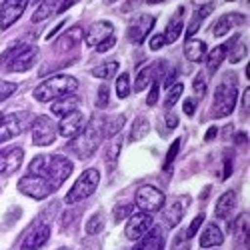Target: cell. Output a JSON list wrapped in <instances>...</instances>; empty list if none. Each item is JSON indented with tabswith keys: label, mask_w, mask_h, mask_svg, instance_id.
<instances>
[{
	"label": "cell",
	"mask_w": 250,
	"mask_h": 250,
	"mask_svg": "<svg viewBox=\"0 0 250 250\" xmlns=\"http://www.w3.org/2000/svg\"><path fill=\"white\" fill-rule=\"evenodd\" d=\"M72 168L70 158L62 154H38L28 166V174L40 176L52 186V190H58L62 182L72 174Z\"/></svg>",
	"instance_id": "cell-1"
},
{
	"label": "cell",
	"mask_w": 250,
	"mask_h": 250,
	"mask_svg": "<svg viewBox=\"0 0 250 250\" xmlns=\"http://www.w3.org/2000/svg\"><path fill=\"white\" fill-rule=\"evenodd\" d=\"M78 88V80L70 74H56L48 80H44L42 84H38L34 90V98L38 102H52L62 96H68Z\"/></svg>",
	"instance_id": "cell-2"
},
{
	"label": "cell",
	"mask_w": 250,
	"mask_h": 250,
	"mask_svg": "<svg viewBox=\"0 0 250 250\" xmlns=\"http://www.w3.org/2000/svg\"><path fill=\"white\" fill-rule=\"evenodd\" d=\"M38 60V48L32 44H16L0 54V64L8 72H26Z\"/></svg>",
	"instance_id": "cell-3"
},
{
	"label": "cell",
	"mask_w": 250,
	"mask_h": 250,
	"mask_svg": "<svg viewBox=\"0 0 250 250\" xmlns=\"http://www.w3.org/2000/svg\"><path fill=\"white\" fill-rule=\"evenodd\" d=\"M100 140H102V126L98 124V118H92V122L86 124L82 132L68 142V148L78 158H90L100 146Z\"/></svg>",
	"instance_id": "cell-4"
},
{
	"label": "cell",
	"mask_w": 250,
	"mask_h": 250,
	"mask_svg": "<svg viewBox=\"0 0 250 250\" xmlns=\"http://www.w3.org/2000/svg\"><path fill=\"white\" fill-rule=\"evenodd\" d=\"M100 182V170L98 168H88L80 174V178L74 182V186L68 190L64 202L66 204H74V202H80V200H84L88 198L90 194H94L96 190V186Z\"/></svg>",
	"instance_id": "cell-5"
},
{
	"label": "cell",
	"mask_w": 250,
	"mask_h": 250,
	"mask_svg": "<svg viewBox=\"0 0 250 250\" xmlns=\"http://www.w3.org/2000/svg\"><path fill=\"white\" fill-rule=\"evenodd\" d=\"M34 122V116L30 112H12L0 120V144H4L16 136L22 134L30 124Z\"/></svg>",
	"instance_id": "cell-6"
},
{
	"label": "cell",
	"mask_w": 250,
	"mask_h": 250,
	"mask_svg": "<svg viewBox=\"0 0 250 250\" xmlns=\"http://www.w3.org/2000/svg\"><path fill=\"white\" fill-rule=\"evenodd\" d=\"M234 106H236V88L228 86L226 82H220L214 90V98H212V116L216 120L226 118L232 114Z\"/></svg>",
	"instance_id": "cell-7"
},
{
	"label": "cell",
	"mask_w": 250,
	"mask_h": 250,
	"mask_svg": "<svg viewBox=\"0 0 250 250\" xmlns=\"http://www.w3.org/2000/svg\"><path fill=\"white\" fill-rule=\"evenodd\" d=\"M134 204L140 208L142 212H156V210H160V208L164 206V202H166V198H164V194L156 188V186H140V188L136 190V194H134Z\"/></svg>",
	"instance_id": "cell-8"
},
{
	"label": "cell",
	"mask_w": 250,
	"mask_h": 250,
	"mask_svg": "<svg viewBox=\"0 0 250 250\" xmlns=\"http://www.w3.org/2000/svg\"><path fill=\"white\" fill-rule=\"evenodd\" d=\"M58 128L48 116H34L32 122V144L34 146H50L56 140Z\"/></svg>",
	"instance_id": "cell-9"
},
{
	"label": "cell",
	"mask_w": 250,
	"mask_h": 250,
	"mask_svg": "<svg viewBox=\"0 0 250 250\" xmlns=\"http://www.w3.org/2000/svg\"><path fill=\"white\" fill-rule=\"evenodd\" d=\"M18 190L30 198H34V200H44L46 196H50L54 192L52 186L46 180H42L40 176H34V174H26V176L20 178Z\"/></svg>",
	"instance_id": "cell-10"
},
{
	"label": "cell",
	"mask_w": 250,
	"mask_h": 250,
	"mask_svg": "<svg viewBox=\"0 0 250 250\" xmlns=\"http://www.w3.org/2000/svg\"><path fill=\"white\" fill-rule=\"evenodd\" d=\"M154 224V218L148 212H134L128 216L126 228H124V234H126L128 240H140L144 234L150 232V228Z\"/></svg>",
	"instance_id": "cell-11"
},
{
	"label": "cell",
	"mask_w": 250,
	"mask_h": 250,
	"mask_svg": "<svg viewBox=\"0 0 250 250\" xmlns=\"http://www.w3.org/2000/svg\"><path fill=\"white\" fill-rule=\"evenodd\" d=\"M154 22H156L154 16H150V14H138V16L132 20V22H130V26H128V32H126L128 40H130L132 44L144 42V40H146V36L150 34V30L154 28Z\"/></svg>",
	"instance_id": "cell-12"
},
{
	"label": "cell",
	"mask_w": 250,
	"mask_h": 250,
	"mask_svg": "<svg viewBox=\"0 0 250 250\" xmlns=\"http://www.w3.org/2000/svg\"><path fill=\"white\" fill-rule=\"evenodd\" d=\"M28 6V0H4L0 6V28H10L16 20L22 16L24 8Z\"/></svg>",
	"instance_id": "cell-13"
},
{
	"label": "cell",
	"mask_w": 250,
	"mask_h": 250,
	"mask_svg": "<svg viewBox=\"0 0 250 250\" xmlns=\"http://www.w3.org/2000/svg\"><path fill=\"white\" fill-rule=\"evenodd\" d=\"M190 204V196H178L174 198L172 202L166 204V210H164V222L168 228H174L182 222L184 218V212H186V208H188Z\"/></svg>",
	"instance_id": "cell-14"
},
{
	"label": "cell",
	"mask_w": 250,
	"mask_h": 250,
	"mask_svg": "<svg viewBox=\"0 0 250 250\" xmlns=\"http://www.w3.org/2000/svg\"><path fill=\"white\" fill-rule=\"evenodd\" d=\"M84 126H86V116L82 114L80 110H72L70 114L62 116L58 132L62 136H66V138H74V136H78L82 132V128H84Z\"/></svg>",
	"instance_id": "cell-15"
},
{
	"label": "cell",
	"mask_w": 250,
	"mask_h": 250,
	"mask_svg": "<svg viewBox=\"0 0 250 250\" xmlns=\"http://www.w3.org/2000/svg\"><path fill=\"white\" fill-rule=\"evenodd\" d=\"M22 160H24V148L12 146L8 150H2L0 152V176L16 172L22 166Z\"/></svg>",
	"instance_id": "cell-16"
},
{
	"label": "cell",
	"mask_w": 250,
	"mask_h": 250,
	"mask_svg": "<svg viewBox=\"0 0 250 250\" xmlns=\"http://www.w3.org/2000/svg\"><path fill=\"white\" fill-rule=\"evenodd\" d=\"M114 32V26L108 22V20H102V22H94L86 32H84V40L82 42H86V46H98L100 42H104L106 38H110Z\"/></svg>",
	"instance_id": "cell-17"
},
{
	"label": "cell",
	"mask_w": 250,
	"mask_h": 250,
	"mask_svg": "<svg viewBox=\"0 0 250 250\" xmlns=\"http://www.w3.org/2000/svg\"><path fill=\"white\" fill-rule=\"evenodd\" d=\"M50 238V226L48 224H38L36 228L24 236L22 244H20V250H38L42 248Z\"/></svg>",
	"instance_id": "cell-18"
},
{
	"label": "cell",
	"mask_w": 250,
	"mask_h": 250,
	"mask_svg": "<svg viewBox=\"0 0 250 250\" xmlns=\"http://www.w3.org/2000/svg\"><path fill=\"white\" fill-rule=\"evenodd\" d=\"M244 22H246V16H242V14H238V12L224 14V16H220L216 22H214V26H212V36L220 38V36H224V34L230 32L234 26H240V24H244Z\"/></svg>",
	"instance_id": "cell-19"
},
{
	"label": "cell",
	"mask_w": 250,
	"mask_h": 250,
	"mask_svg": "<svg viewBox=\"0 0 250 250\" xmlns=\"http://www.w3.org/2000/svg\"><path fill=\"white\" fill-rule=\"evenodd\" d=\"M82 40H84V28H82V26H72L70 30H66L64 34L58 38L56 50L58 52H66L70 48H76Z\"/></svg>",
	"instance_id": "cell-20"
},
{
	"label": "cell",
	"mask_w": 250,
	"mask_h": 250,
	"mask_svg": "<svg viewBox=\"0 0 250 250\" xmlns=\"http://www.w3.org/2000/svg\"><path fill=\"white\" fill-rule=\"evenodd\" d=\"M234 208H236V192H234V190H228V192H224V194L218 198V202H216V206H214V214H216V218H220V220H228V218L232 216Z\"/></svg>",
	"instance_id": "cell-21"
},
{
	"label": "cell",
	"mask_w": 250,
	"mask_h": 250,
	"mask_svg": "<svg viewBox=\"0 0 250 250\" xmlns=\"http://www.w3.org/2000/svg\"><path fill=\"white\" fill-rule=\"evenodd\" d=\"M182 18H184V8L180 6V8H178V12L168 20V26H166V32L162 34V36H164V40H166V44L176 42L178 36L182 34V26H184Z\"/></svg>",
	"instance_id": "cell-22"
},
{
	"label": "cell",
	"mask_w": 250,
	"mask_h": 250,
	"mask_svg": "<svg viewBox=\"0 0 250 250\" xmlns=\"http://www.w3.org/2000/svg\"><path fill=\"white\" fill-rule=\"evenodd\" d=\"M78 102H80V100H78L76 96L68 94V96H62V98H58V100H52L50 110H52L54 116H66V114H70L72 110H76Z\"/></svg>",
	"instance_id": "cell-23"
},
{
	"label": "cell",
	"mask_w": 250,
	"mask_h": 250,
	"mask_svg": "<svg viewBox=\"0 0 250 250\" xmlns=\"http://www.w3.org/2000/svg\"><path fill=\"white\" fill-rule=\"evenodd\" d=\"M184 56L192 60V62H200L206 56V42H202L200 38H188L184 44Z\"/></svg>",
	"instance_id": "cell-24"
},
{
	"label": "cell",
	"mask_w": 250,
	"mask_h": 250,
	"mask_svg": "<svg viewBox=\"0 0 250 250\" xmlns=\"http://www.w3.org/2000/svg\"><path fill=\"white\" fill-rule=\"evenodd\" d=\"M224 242V234L220 232V228L216 224H208L204 228V232L200 234V246L210 248V246H220Z\"/></svg>",
	"instance_id": "cell-25"
},
{
	"label": "cell",
	"mask_w": 250,
	"mask_h": 250,
	"mask_svg": "<svg viewBox=\"0 0 250 250\" xmlns=\"http://www.w3.org/2000/svg\"><path fill=\"white\" fill-rule=\"evenodd\" d=\"M228 230L236 234L240 246H246L248 250V214H240L232 224H228Z\"/></svg>",
	"instance_id": "cell-26"
},
{
	"label": "cell",
	"mask_w": 250,
	"mask_h": 250,
	"mask_svg": "<svg viewBox=\"0 0 250 250\" xmlns=\"http://www.w3.org/2000/svg\"><path fill=\"white\" fill-rule=\"evenodd\" d=\"M158 66H160V64H148V66H144V68L136 74V80H134V92L144 90V88L150 84V82H154V76L160 74V72H156Z\"/></svg>",
	"instance_id": "cell-27"
},
{
	"label": "cell",
	"mask_w": 250,
	"mask_h": 250,
	"mask_svg": "<svg viewBox=\"0 0 250 250\" xmlns=\"http://www.w3.org/2000/svg\"><path fill=\"white\" fill-rule=\"evenodd\" d=\"M124 122H126V118H124L122 114H116V116H110V118H106L102 122V136H106V138H112V136H116L120 130H122V126H124Z\"/></svg>",
	"instance_id": "cell-28"
},
{
	"label": "cell",
	"mask_w": 250,
	"mask_h": 250,
	"mask_svg": "<svg viewBox=\"0 0 250 250\" xmlns=\"http://www.w3.org/2000/svg\"><path fill=\"white\" fill-rule=\"evenodd\" d=\"M226 52H228V48H226V44H220V46H216L210 54L206 56V68H208V72H216L218 70V66L222 64V60L226 58Z\"/></svg>",
	"instance_id": "cell-29"
},
{
	"label": "cell",
	"mask_w": 250,
	"mask_h": 250,
	"mask_svg": "<svg viewBox=\"0 0 250 250\" xmlns=\"http://www.w3.org/2000/svg\"><path fill=\"white\" fill-rule=\"evenodd\" d=\"M56 8H58V0H42L36 6V12L32 14V22H42L52 12H56Z\"/></svg>",
	"instance_id": "cell-30"
},
{
	"label": "cell",
	"mask_w": 250,
	"mask_h": 250,
	"mask_svg": "<svg viewBox=\"0 0 250 250\" xmlns=\"http://www.w3.org/2000/svg\"><path fill=\"white\" fill-rule=\"evenodd\" d=\"M120 146H122V138H120V134L112 136L110 146L106 148V156H104V160H106V166H108V172H112V170H114V164H116V160H118Z\"/></svg>",
	"instance_id": "cell-31"
},
{
	"label": "cell",
	"mask_w": 250,
	"mask_h": 250,
	"mask_svg": "<svg viewBox=\"0 0 250 250\" xmlns=\"http://www.w3.org/2000/svg\"><path fill=\"white\" fill-rule=\"evenodd\" d=\"M150 132V122L144 118V116H138L132 124V130H130V140H142L144 136H146Z\"/></svg>",
	"instance_id": "cell-32"
},
{
	"label": "cell",
	"mask_w": 250,
	"mask_h": 250,
	"mask_svg": "<svg viewBox=\"0 0 250 250\" xmlns=\"http://www.w3.org/2000/svg\"><path fill=\"white\" fill-rule=\"evenodd\" d=\"M116 70H118V62H116V60H110V62H104V64H100V66H94L90 74H92L94 78L108 80V78H112V76L116 74Z\"/></svg>",
	"instance_id": "cell-33"
},
{
	"label": "cell",
	"mask_w": 250,
	"mask_h": 250,
	"mask_svg": "<svg viewBox=\"0 0 250 250\" xmlns=\"http://www.w3.org/2000/svg\"><path fill=\"white\" fill-rule=\"evenodd\" d=\"M162 246H164V240H162L160 230H152L146 238L140 242V246L136 250H162Z\"/></svg>",
	"instance_id": "cell-34"
},
{
	"label": "cell",
	"mask_w": 250,
	"mask_h": 250,
	"mask_svg": "<svg viewBox=\"0 0 250 250\" xmlns=\"http://www.w3.org/2000/svg\"><path fill=\"white\" fill-rule=\"evenodd\" d=\"M102 228H104V214L102 212H94L86 220V234L88 236H96L98 232H102Z\"/></svg>",
	"instance_id": "cell-35"
},
{
	"label": "cell",
	"mask_w": 250,
	"mask_h": 250,
	"mask_svg": "<svg viewBox=\"0 0 250 250\" xmlns=\"http://www.w3.org/2000/svg\"><path fill=\"white\" fill-rule=\"evenodd\" d=\"M130 74H120L118 76V80H116V96L118 98H128V94H130Z\"/></svg>",
	"instance_id": "cell-36"
},
{
	"label": "cell",
	"mask_w": 250,
	"mask_h": 250,
	"mask_svg": "<svg viewBox=\"0 0 250 250\" xmlns=\"http://www.w3.org/2000/svg\"><path fill=\"white\" fill-rule=\"evenodd\" d=\"M182 90H184V86L180 84V82H176V84L174 86H170V90H168V94H166V102H164V106L166 108H172L174 106V104L178 102V98L182 96Z\"/></svg>",
	"instance_id": "cell-37"
},
{
	"label": "cell",
	"mask_w": 250,
	"mask_h": 250,
	"mask_svg": "<svg viewBox=\"0 0 250 250\" xmlns=\"http://www.w3.org/2000/svg\"><path fill=\"white\" fill-rule=\"evenodd\" d=\"M132 210H134V206H132V204H128V202H124V204H118V206H114V222L118 224L120 220L128 218V216L132 214Z\"/></svg>",
	"instance_id": "cell-38"
},
{
	"label": "cell",
	"mask_w": 250,
	"mask_h": 250,
	"mask_svg": "<svg viewBox=\"0 0 250 250\" xmlns=\"http://www.w3.org/2000/svg\"><path fill=\"white\" fill-rule=\"evenodd\" d=\"M178 150H180V138H176V140L170 144L168 152H166V160H164V170H170L172 162H174V160H176V156H178Z\"/></svg>",
	"instance_id": "cell-39"
},
{
	"label": "cell",
	"mask_w": 250,
	"mask_h": 250,
	"mask_svg": "<svg viewBox=\"0 0 250 250\" xmlns=\"http://www.w3.org/2000/svg\"><path fill=\"white\" fill-rule=\"evenodd\" d=\"M14 92H16V84H14V82L0 80V102H4L6 98H10Z\"/></svg>",
	"instance_id": "cell-40"
},
{
	"label": "cell",
	"mask_w": 250,
	"mask_h": 250,
	"mask_svg": "<svg viewBox=\"0 0 250 250\" xmlns=\"http://www.w3.org/2000/svg\"><path fill=\"white\" fill-rule=\"evenodd\" d=\"M96 106H98V108H106V106H108V88H106V86H100V88H98Z\"/></svg>",
	"instance_id": "cell-41"
},
{
	"label": "cell",
	"mask_w": 250,
	"mask_h": 250,
	"mask_svg": "<svg viewBox=\"0 0 250 250\" xmlns=\"http://www.w3.org/2000/svg\"><path fill=\"white\" fill-rule=\"evenodd\" d=\"M202 222H204V214H198L196 218H192V222L188 226V232H186V238H192L198 232V228L202 226Z\"/></svg>",
	"instance_id": "cell-42"
},
{
	"label": "cell",
	"mask_w": 250,
	"mask_h": 250,
	"mask_svg": "<svg viewBox=\"0 0 250 250\" xmlns=\"http://www.w3.org/2000/svg\"><path fill=\"white\" fill-rule=\"evenodd\" d=\"M192 88H194V94H196L198 98H202V96H204V92H206V82H204V78H202L200 74L194 78Z\"/></svg>",
	"instance_id": "cell-43"
},
{
	"label": "cell",
	"mask_w": 250,
	"mask_h": 250,
	"mask_svg": "<svg viewBox=\"0 0 250 250\" xmlns=\"http://www.w3.org/2000/svg\"><path fill=\"white\" fill-rule=\"evenodd\" d=\"M236 46H238V48H236V52H232V54H230V62H240V60L248 54V48H246L244 44H240V42H238Z\"/></svg>",
	"instance_id": "cell-44"
},
{
	"label": "cell",
	"mask_w": 250,
	"mask_h": 250,
	"mask_svg": "<svg viewBox=\"0 0 250 250\" xmlns=\"http://www.w3.org/2000/svg\"><path fill=\"white\" fill-rule=\"evenodd\" d=\"M114 44H116V38L114 36H110V38H106L104 42H100L98 46H96V50L102 54V52H108L110 48H114Z\"/></svg>",
	"instance_id": "cell-45"
},
{
	"label": "cell",
	"mask_w": 250,
	"mask_h": 250,
	"mask_svg": "<svg viewBox=\"0 0 250 250\" xmlns=\"http://www.w3.org/2000/svg\"><path fill=\"white\" fill-rule=\"evenodd\" d=\"M156 102H158V82L154 80L152 82V88H150V94L146 98V104H148V106H154Z\"/></svg>",
	"instance_id": "cell-46"
},
{
	"label": "cell",
	"mask_w": 250,
	"mask_h": 250,
	"mask_svg": "<svg viewBox=\"0 0 250 250\" xmlns=\"http://www.w3.org/2000/svg\"><path fill=\"white\" fill-rule=\"evenodd\" d=\"M148 44H150V50H160V48L166 44V40H164L162 34H156V36L150 38V42H148Z\"/></svg>",
	"instance_id": "cell-47"
},
{
	"label": "cell",
	"mask_w": 250,
	"mask_h": 250,
	"mask_svg": "<svg viewBox=\"0 0 250 250\" xmlns=\"http://www.w3.org/2000/svg\"><path fill=\"white\" fill-rule=\"evenodd\" d=\"M194 110H196L194 100H192V98H186V100H184V112L188 114V116H192V114H194Z\"/></svg>",
	"instance_id": "cell-48"
},
{
	"label": "cell",
	"mask_w": 250,
	"mask_h": 250,
	"mask_svg": "<svg viewBox=\"0 0 250 250\" xmlns=\"http://www.w3.org/2000/svg\"><path fill=\"white\" fill-rule=\"evenodd\" d=\"M76 2V0H64V2H62V4H58V8H56V12L58 14H62V12H64V10H68L72 4Z\"/></svg>",
	"instance_id": "cell-49"
},
{
	"label": "cell",
	"mask_w": 250,
	"mask_h": 250,
	"mask_svg": "<svg viewBox=\"0 0 250 250\" xmlns=\"http://www.w3.org/2000/svg\"><path fill=\"white\" fill-rule=\"evenodd\" d=\"M166 122H168V128H176L178 126V116L176 114H168Z\"/></svg>",
	"instance_id": "cell-50"
},
{
	"label": "cell",
	"mask_w": 250,
	"mask_h": 250,
	"mask_svg": "<svg viewBox=\"0 0 250 250\" xmlns=\"http://www.w3.org/2000/svg\"><path fill=\"white\" fill-rule=\"evenodd\" d=\"M192 4L198 6V8H202V6H212L214 0H192Z\"/></svg>",
	"instance_id": "cell-51"
},
{
	"label": "cell",
	"mask_w": 250,
	"mask_h": 250,
	"mask_svg": "<svg viewBox=\"0 0 250 250\" xmlns=\"http://www.w3.org/2000/svg\"><path fill=\"white\" fill-rule=\"evenodd\" d=\"M216 134H218L216 126H210V128H208V132H206V136H204V140L210 142V140H214V136H216Z\"/></svg>",
	"instance_id": "cell-52"
},
{
	"label": "cell",
	"mask_w": 250,
	"mask_h": 250,
	"mask_svg": "<svg viewBox=\"0 0 250 250\" xmlns=\"http://www.w3.org/2000/svg\"><path fill=\"white\" fill-rule=\"evenodd\" d=\"M232 174V162H224V174H222V178H228V176H230Z\"/></svg>",
	"instance_id": "cell-53"
},
{
	"label": "cell",
	"mask_w": 250,
	"mask_h": 250,
	"mask_svg": "<svg viewBox=\"0 0 250 250\" xmlns=\"http://www.w3.org/2000/svg\"><path fill=\"white\" fill-rule=\"evenodd\" d=\"M248 100H250V90H246V92L242 94V106L246 108V112H248Z\"/></svg>",
	"instance_id": "cell-54"
},
{
	"label": "cell",
	"mask_w": 250,
	"mask_h": 250,
	"mask_svg": "<svg viewBox=\"0 0 250 250\" xmlns=\"http://www.w3.org/2000/svg\"><path fill=\"white\" fill-rule=\"evenodd\" d=\"M146 2H150V4H158V2H164V0H146Z\"/></svg>",
	"instance_id": "cell-55"
},
{
	"label": "cell",
	"mask_w": 250,
	"mask_h": 250,
	"mask_svg": "<svg viewBox=\"0 0 250 250\" xmlns=\"http://www.w3.org/2000/svg\"><path fill=\"white\" fill-rule=\"evenodd\" d=\"M58 250H70V248H64V246H62V248H58Z\"/></svg>",
	"instance_id": "cell-56"
},
{
	"label": "cell",
	"mask_w": 250,
	"mask_h": 250,
	"mask_svg": "<svg viewBox=\"0 0 250 250\" xmlns=\"http://www.w3.org/2000/svg\"><path fill=\"white\" fill-rule=\"evenodd\" d=\"M2 118H4V114H2V112H0V120H2Z\"/></svg>",
	"instance_id": "cell-57"
},
{
	"label": "cell",
	"mask_w": 250,
	"mask_h": 250,
	"mask_svg": "<svg viewBox=\"0 0 250 250\" xmlns=\"http://www.w3.org/2000/svg\"><path fill=\"white\" fill-rule=\"evenodd\" d=\"M226 2H234V0H226Z\"/></svg>",
	"instance_id": "cell-58"
}]
</instances>
